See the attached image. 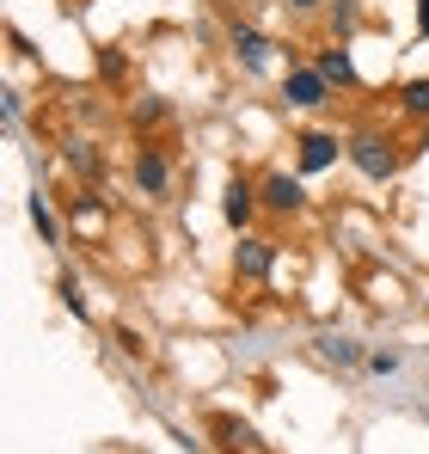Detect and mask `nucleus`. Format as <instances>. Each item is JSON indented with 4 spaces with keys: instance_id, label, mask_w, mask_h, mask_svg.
Listing matches in <instances>:
<instances>
[{
    "instance_id": "obj_1",
    "label": "nucleus",
    "mask_w": 429,
    "mask_h": 454,
    "mask_svg": "<svg viewBox=\"0 0 429 454\" xmlns=\"http://www.w3.org/2000/svg\"><path fill=\"white\" fill-rule=\"evenodd\" d=\"M344 142H350V153H344V160L356 166L368 184H393V178H399V166H405V148L393 142V129H380V123H356Z\"/></svg>"
},
{
    "instance_id": "obj_2",
    "label": "nucleus",
    "mask_w": 429,
    "mask_h": 454,
    "mask_svg": "<svg viewBox=\"0 0 429 454\" xmlns=\"http://www.w3.org/2000/svg\"><path fill=\"white\" fill-rule=\"evenodd\" d=\"M332 92H338V86L319 74L313 62H288V74H283V98L294 105V111H325V105H332Z\"/></svg>"
},
{
    "instance_id": "obj_3",
    "label": "nucleus",
    "mask_w": 429,
    "mask_h": 454,
    "mask_svg": "<svg viewBox=\"0 0 429 454\" xmlns=\"http://www.w3.org/2000/svg\"><path fill=\"white\" fill-rule=\"evenodd\" d=\"M258 209H264V197H258V178L233 172V178H227V191H221V222L233 227V233H252Z\"/></svg>"
},
{
    "instance_id": "obj_4",
    "label": "nucleus",
    "mask_w": 429,
    "mask_h": 454,
    "mask_svg": "<svg viewBox=\"0 0 429 454\" xmlns=\"http://www.w3.org/2000/svg\"><path fill=\"white\" fill-rule=\"evenodd\" d=\"M270 270H277V239H270V233H239V246H233V277H239V283H270Z\"/></svg>"
},
{
    "instance_id": "obj_5",
    "label": "nucleus",
    "mask_w": 429,
    "mask_h": 454,
    "mask_svg": "<svg viewBox=\"0 0 429 454\" xmlns=\"http://www.w3.org/2000/svg\"><path fill=\"white\" fill-rule=\"evenodd\" d=\"M227 50H233V62H239L246 74H264V68H270V50H277V43H270V37H264V31L252 25V19H233V25H227Z\"/></svg>"
},
{
    "instance_id": "obj_6",
    "label": "nucleus",
    "mask_w": 429,
    "mask_h": 454,
    "mask_svg": "<svg viewBox=\"0 0 429 454\" xmlns=\"http://www.w3.org/2000/svg\"><path fill=\"white\" fill-rule=\"evenodd\" d=\"M344 153H350V142H338L332 129H307V136H294V166H300V172H332Z\"/></svg>"
},
{
    "instance_id": "obj_7",
    "label": "nucleus",
    "mask_w": 429,
    "mask_h": 454,
    "mask_svg": "<svg viewBox=\"0 0 429 454\" xmlns=\"http://www.w3.org/2000/svg\"><path fill=\"white\" fill-rule=\"evenodd\" d=\"M129 178H136V191H142V197H166V191H172V160H166V148L142 142L136 160H129Z\"/></svg>"
},
{
    "instance_id": "obj_8",
    "label": "nucleus",
    "mask_w": 429,
    "mask_h": 454,
    "mask_svg": "<svg viewBox=\"0 0 429 454\" xmlns=\"http://www.w3.org/2000/svg\"><path fill=\"white\" fill-rule=\"evenodd\" d=\"M258 197H264L270 215H300V209H307V184H300V172H264V178H258Z\"/></svg>"
},
{
    "instance_id": "obj_9",
    "label": "nucleus",
    "mask_w": 429,
    "mask_h": 454,
    "mask_svg": "<svg viewBox=\"0 0 429 454\" xmlns=\"http://www.w3.org/2000/svg\"><path fill=\"white\" fill-rule=\"evenodd\" d=\"M209 436L221 454H258V430L246 418H233V411H209Z\"/></svg>"
},
{
    "instance_id": "obj_10",
    "label": "nucleus",
    "mask_w": 429,
    "mask_h": 454,
    "mask_svg": "<svg viewBox=\"0 0 429 454\" xmlns=\"http://www.w3.org/2000/svg\"><path fill=\"white\" fill-rule=\"evenodd\" d=\"M313 68L332 80L338 92H356V86H362L356 62H350V43H319V50H313Z\"/></svg>"
},
{
    "instance_id": "obj_11",
    "label": "nucleus",
    "mask_w": 429,
    "mask_h": 454,
    "mask_svg": "<svg viewBox=\"0 0 429 454\" xmlns=\"http://www.w3.org/2000/svg\"><path fill=\"white\" fill-rule=\"evenodd\" d=\"M62 166H68L74 178H86V191H98V184H105V153L92 148V142H80V136L62 142Z\"/></svg>"
},
{
    "instance_id": "obj_12",
    "label": "nucleus",
    "mask_w": 429,
    "mask_h": 454,
    "mask_svg": "<svg viewBox=\"0 0 429 454\" xmlns=\"http://www.w3.org/2000/svg\"><path fill=\"white\" fill-rule=\"evenodd\" d=\"M313 350H319L332 369H362V363H368V350H362L356 338H344V332H319V338H313Z\"/></svg>"
},
{
    "instance_id": "obj_13",
    "label": "nucleus",
    "mask_w": 429,
    "mask_h": 454,
    "mask_svg": "<svg viewBox=\"0 0 429 454\" xmlns=\"http://www.w3.org/2000/svg\"><path fill=\"white\" fill-rule=\"evenodd\" d=\"M25 209H31V227L43 233V246H68V233H62V215H56V203H50L43 191H31V197H25Z\"/></svg>"
},
{
    "instance_id": "obj_14",
    "label": "nucleus",
    "mask_w": 429,
    "mask_h": 454,
    "mask_svg": "<svg viewBox=\"0 0 429 454\" xmlns=\"http://www.w3.org/2000/svg\"><path fill=\"white\" fill-rule=\"evenodd\" d=\"M399 117H405V123H429V74L399 86Z\"/></svg>"
},
{
    "instance_id": "obj_15",
    "label": "nucleus",
    "mask_w": 429,
    "mask_h": 454,
    "mask_svg": "<svg viewBox=\"0 0 429 454\" xmlns=\"http://www.w3.org/2000/svg\"><path fill=\"white\" fill-rule=\"evenodd\" d=\"M166 117H172V105H166L160 92H147V98H136V105H129V123H136L142 136H147V129H160Z\"/></svg>"
},
{
    "instance_id": "obj_16",
    "label": "nucleus",
    "mask_w": 429,
    "mask_h": 454,
    "mask_svg": "<svg viewBox=\"0 0 429 454\" xmlns=\"http://www.w3.org/2000/svg\"><path fill=\"white\" fill-rule=\"evenodd\" d=\"M56 295H62V307H68L80 325H92V301L80 295V277H74V270H62V277H56Z\"/></svg>"
},
{
    "instance_id": "obj_17",
    "label": "nucleus",
    "mask_w": 429,
    "mask_h": 454,
    "mask_svg": "<svg viewBox=\"0 0 429 454\" xmlns=\"http://www.w3.org/2000/svg\"><path fill=\"white\" fill-rule=\"evenodd\" d=\"M129 74V56L123 50H98V86H123Z\"/></svg>"
},
{
    "instance_id": "obj_18",
    "label": "nucleus",
    "mask_w": 429,
    "mask_h": 454,
    "mask_svg": "<svg viewBox=\"0 0 429 454\" xmlns=\"http://www.w3.org/2000/svg\"><path fill=\"white\" fill-rule=\"evenodd\" d=\"M356 19H362V6H356V0H332V31H338V43H350Z\"/></svg>"
},
{
    "instance_id": "obj_19",
    "label": "nucleus",
    "mask_w": 429,
    "mask_h": 454,
    "mask_svg": "<svg viewBox=\"0 0 429 454\" xmlns=\"http://www.w3.org/2000/svg\"><path fill=\"white\" fill-rule=\"evenodd\" d=\"M68 222H74V227H98V222H105V203H98V197H92V191H86V197H74Z\"/></svg>"
},
{
    "instance_id": "obj_20",
    "label": "nucleus",
    "mask_w": 429,
    "mask_h": 454,
    "mask_svg": "<svg viewBox=\"0 0 429 454\" xmlns=\"http://www.w3.org/2000/svg\"><path fill=\"white\" fill-rule=\"evenodd\" d=\"M117 350H123L129 363H147V338L136 332V325H117Z\"/></svg>"
},
{
    "instance_id": "obj_21",
    "label": "nucleus",
    "mask_w": 429,
    "mask_h": 454,
    "mask_svg": "<svg viewBox=\"0 0 429 454\" xmlns=\"http://www.w3.org/2000/svg\"><path fill=\"white\" fill-rule=\"evenodd\" d=\"M399 363H405L399 350H368V363H362V369H368V375H399Z\"/></svg>"
},
{
    "instance_id": "obj_22",
    "label": "nucleus",
    "mask_w": 429,
    "mask_h": 454,
    "mask_svg": "<svg viewBox=\"0 0 429 454\" xmlns=\"http://www.w3.org/2000/svg\"><path fill=\"white\" fill-rule=\"evenodd\" d=\"M0 111H6V129H19V117H25V92H6Z\"/></svg>"
},
{
    "instance_id": "obj_23",
    "label": "nucleus",
    "mask_w": 429,
    "mask_h": 454,
    "mask_svg": "<svg viewBox=\"0 0 429 454\" xmlns=\"http://www.w3.org/2000/svg\"><path fill=\"white\" fill-rule=\"evenodd\" d=\"M417 43H429V0H417Z\"/></svg>"
},
{
    "instance_id": "obj_24",
    "label": "nucleus",
    "mask_w": 429,
    "mask_h": 454,
    "mask_svg": "<svg viewBox=\"0 0 429 454\" xmlns=\"http://www.w3.org/2000/svg\"><path fill=\"white\" fill-rule=\"evenodd\" d=\"M325 0H288V12H319Z\"/></svg>"
},
{
    "instance_id": "obj_25",
    "label": "nucleus",
    "mask_w": 429,
    "mask_h": 454,
    "mask_svg": "<svg viewBox=\"0 0 429 454\" xmlns=\"http://www.w3.org/2000/svg\"><path fill=\"white\" fill-rule=\"evenodd\" d=\"M411 153H429V123H417V142H411Z\"/></svg>"
}]
</instances>
